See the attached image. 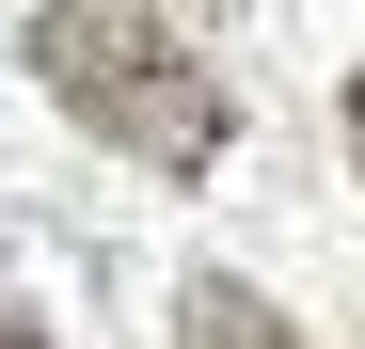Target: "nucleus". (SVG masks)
I'll return each instance as SVG.
<instances>
[{"label": "nucleus", "instance_id": "nucleus-2", "mask_svg": "<svg viewBox=\"0 0 365 349\" xmlns=\"http://www.w3.org/2000/svg\"><path fill=\"white\" fill-rule=\"evenodd\" d=\"M175 349H302V333H286L238 270H191V286H175Z\"/></svg>", "mask_w": 365, "mask_h": 349}, {"label": "nucleus", "instance_id": "nucleus-3", "mask_svg": "<svg viewBox=\"0 0 365 349\" xmlns=\"http://www.w3.org/2000/svg\"><path fill=\"white\" fill-rule=\"evenodd\" d=\"M349 159H365V64H349Z\"/></svg>", "mask_w": 365, "mask_h": 349}, {"label": "nucleus", "instance_id": "nucleus-4", "mask_svg": "<svg viewBox=\"0 0 365 349\" xmlns=\"http://www.w3.org/2000/svg\"><path fill=\"white\" fill-rule=\"evenodd\" d=\"M0 349H48V333H32V318H0Z\"/></svg>", "mask_w": 365, "mask_h": 349}, {"label": "nucleus", "instance_id": "nucleus-1", "mask_svg": "<svg viewBox=\"0 0 365 349\" xmlns=\"http://www.w3.org/2000/svg\"><path fill=\"white\" fill-rule=\"evenodd\" d=\"M16 48H32V80L64 95L96 143H128L143 174H222L238 95H222V64H191L159 16H128V0H48Z\"/></svg>", "mask_w": 365, "mask_h": 349}]
</instances>
